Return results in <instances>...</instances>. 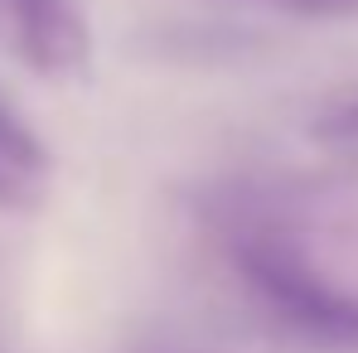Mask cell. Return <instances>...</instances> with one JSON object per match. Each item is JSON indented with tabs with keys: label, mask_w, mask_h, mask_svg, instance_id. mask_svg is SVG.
<instances>
[{
	"label": "cell",
	"mask_w": 358,
	"mask_h": 353,
	"mask_svg": "<svg viewBox=\"0 0 358 353\" xmlns=\"http://www.w3.org/2000/svg\"><path fill=\"white\" fill-rule=\"evenodd\" d=\"M310 20H358V0H310Z\"/></svg>",
	"instance_id": "5"
},
{
	"label": "cell",
	"mask_w": 358,
	"mask_h": 353,
	"mask_svg": "<svg viewBox=\"0 0 358 353\" xmlns=\"http://www.w3.org/2000/svg\"><path fill=\"white\" fill-rule=\"evenodd\" d=\"M271 5H281V10H291V15H310V0H271Z\"/></svg>",
	"instance_id": "6"
},
{
	"label": "cell",
	"mask_w": 358,
	"mask_h": 353,
	"mask_svg": "<svg viewBox=\"0 0 358 353\" xmlns=\"http://www.w3.org/2000/svg\"><path fill=\"white\" fill-rule=\"evenodd\" d=\"M208 223L247 295L291 334L358 349V213L300 184L238 179Z\"/></svg>",
	"instance_id": "1"
},
{
	"label": "cell",
	"mask_w": 358,
	"mask_h": 353,
	"mask_svg": "<svg viewBox=\"0 0 358 353\" xmlns=\"http://www.w3.org/2000/svg\"><path fill=\"white\" fill-rule=\"evenodd\" d=\"M49 184H54L49 145L0 97V208L29 213V208H39L49 199Z\"/></svg>",
	"instance_id": "3"
},
{
	"label": "cell",
	"mask_w": 358,
	"mask_h": 353,
	"mask_svg": "<svg viewBox=\"0 0 358 353\" xmlns=\"http://www.w3.org/2000/svg\"><path fill=\"white\" fill-rule=\"evenodd\" d=\"M310 136H315L320 150H329V155L354 160V165H358V97L339 102L334 112H324V117L310 126Z\"/></svg>",
	"instance_id": "4"
},
{
	"label": "cell",
	"mask_w": 358,
	"mask_h": 353,
	"mask_svg": "<svg viewBox=\"0 0 358 353\" xmlns=\"http://www.w3.org/2000/svg\"><path fill=\"white\" fill-rule=\"evenodd\" d=\"M20 59L39 78L68 82L92 59V29L78 0H0Z\"/></svg>",
	"instance_id": "2"
}]
</instances>
